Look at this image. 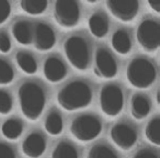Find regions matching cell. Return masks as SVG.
Masks as SVG:
<instances>
[{
  "label": "cell",
  "instance_id": "6da1fadb",
  "mask_svg": "<svg viewBox=\"0 0 160 158\" xmlns=\"http://www.w3.org/2000/svg\"><path fill=\"white\" fill-rule=\"evenodd\" d=\"M20 110L25 119L36 121L41 118L46 103V94L40 84L25 81L18 90Z\"/></svg>",
  "mask_w": 160,
  "mask_h": 158
},
{
  "label": "cell",
  "instance_id": "7a4b0ae2",
  "mask_svg": "<svg viewBox=\"0 0 160 158\" xmlns=\"http://www.w3.org/2000/svg\"><path fill=\"white\" fill-rule=\"evenodd\" d=\"M56 100L58 105L66 111L85 109L92 101L91 87L83 80H72L58 91Z\"/></svg>",
  "mask_w": 160,
  "mask_h": 158
},
{
  "label": "cell",
  "instance_id": "3957f363",
  "mask_svg": "<svg viewBox=\"0 0 160 158\" xmlns=\"http://www.w3.org/2000/svg\"><path fill=\"white\" fill-rule=\"evenodd\" d=\"M157 78V69L151 60L138 56L128 63L126 68V79L136 89H148Z\"/></svg>",
  "mask_w": 160,
  "mask_h": 158
},
{
  "label": "cell",
  "instance_id": "277c9868",
  "mask_svg": "<svg viewBox=\"0 0 160 158\" xmlns=\"http://www.w3.org/2000/svg\"><path fill=\"white\" fill-rule=\"evenodd\" d=\"M64 53L69 64L75 69L86 71L89 68L91 54L85 38L80 35L69 36L64 43Z\"/></svg>",
  "mask_w": 160,
  "mask_h": 158
},
{
  "label": "cell",
  "instance_id": "5b68a950",
  "mask_svg": "<svg viewBox=\"0 0 160 158\" xmlns=\"http://www.w3.org/2000/svg\"><path fill=\"white\" fill-rule=\"evenodd\" d=\"M69 132L76 140L88 143L96 140L101 134L102 123L100 119L94 114H80L71 121Z\"/></svg>",
  "mask_w": 160,
  "mask_h": 158
},
{
  "label": "cell",
  "instance_id": "8992f818",
  "mask_svg": "<svg viewBox=\"0 0 160 158\" xmlns=\"http://www.w3.org/2000/svg\"><path fill=\"white\" fill-rule=\"evenodd\" d=\"M99 104L101 112L108 118L118 116L124 107V94L122 88L115 84L103 86L99 94Z\"/></svg>",
  "mask_w": 160,
  "mask_h": 158
},
{
  "label": "cell",
  "instance_id": "52a82bcc",
  "mask_svg": "<svg viewBox=\"0 0 160 158\" xmlns=\"http://www.w3.org/2000/svg\"><path fill=\"white\" fill-rule=\"evenodd\" d=\"M136 40L146 53H155L160 46V24L151 18L144 19L136 30Z\"/></svg>",
  "mask_w": 160,
  "mask_h": 158
},
{
  "label": "cell",
  "instance_id": "ba28073f",
  "mask_svg": "<svg viewBox=\"0 0 160 158\" xmlns=\"http://www.w3.org/2000/svg\"><path fill=\"white\" fill-rule=\"evenodd\" d=\"M80 7L75 0H57L54 5V20L62 29H72L80 22Z\"/></svg>",
  "mask_w": 160,
  "mask_h": 158
},
{
  "label": "cell",
  "instance_id": "9c48e42d",
  "mask_svg": "<svg viewBox=\"0 0 160 158\" xmlns=\"http://www.w3.org/2000/svg\"><path fill=\"white\" fill-rule=\"evenodd\" d=\"M105 6L114 18L125 23L135 20L139 11L137 0H107Z\"/></svg>",
  "mask_w": 160,
  "mask_h": 158
},
{
  "label": "cell",
  "instance_id": "30bf717a",
  "mask_svg": "<svg viewBox=\"0 0 160 158\" xmlns=\"http://www.w3.org/2000/svg\"><path fill=\"white\" fill-rule=\"evenodd\" d=\"M93 73L97 77L103 79H112L118 75V63L105 47H99L96 51Z\"/></svg>",
  "mask_w": 160,
  "mask_h": 158
},
{
  "label": "cell",
  "instance_id": "8fae6325",
  "mask_svg": "<svg viewBox=\"0 0 160 158\" xmlns=\"http://www.w3.org/2000/svg\"><path fill=\"white\" fill-rule=\"evenodd\" d=\"M110 137L121 150H129L137 142V131L134 126L125 122L116 123L110 131Z\"/></svg>",
  "mask_w": 160,
  "mask_h": 158
},
{
  "label": "cell",
  "instance_id": "7c38bea8",
  "mask_svg": "<svg viewBox=\"0 0 160 158\" xmlns=\"http://www.w3.org/2000/svg\"><path fill=\"white\" fill-rule=\"evenodd\" d=\"M32 42L38 51L48 52L56 44V34L53 28L44 22L36 23L33 31Z\"/></svg>",
  "mask_w": 160,
  "mask_h": 158
},
{
  "label": "cell",
  "instance_id": "4fadbf2b",
  "mask_svg": "<svg viewBox=\"0 0 160 158\" xmlns=\"http://www.w3.org/2000/svg\"><path fill=\"white\" fill-rule=\"evenodd\" d=\"M45 149L46 140L42 133L36 131L30 133L21 145V150L28 158H40L44 155Z\"/></svg>",
  "mask_w": 160,
  "mask_h": 158
},
{
  "label": "cell",
  "instance_id": "5bb4252c",
  "mask_svg": "<svg viewBox=\"0 0 160 158\" xmlns=\"http://www.w3.org/2000/svg\"><path fill=\"white\" fill-rule=\"evenodd\" d=\"M43 74L49 83H60L66 77L67 68L58 56H49L45 59L43 65Z\"/></svg>",
  "mask_w": 160,
  "mask_h": 158
},
{
  "label": "cell",
  "instance_id": "9a60e30c",
  "mask_svg": "<svg viewBox=\"0 0 160 158\" xmlns=\"http://www.w3.org/2000/svg\"><path fill=\"white\" fill-rule=\"evenodd\" d=\"M151 104L149 99L144 94H135L131 100V114L134 119L140 121L149 115Z\"/></svg>",
  "mask_w": 160,
  "mask_h": 158
},
{
  "label": "cell",
  "instance_id": "2e32d148",
  "mask_svg": "<svg viewBox=\"0 0 160 158\" xmlns=\"http://www.w3.org/2000/svg\"><path fill=\"white\" fill-rule=\"evenodd\" d=\"M109 20L101 12H94L88 20V27L93 36L98 38H103L109 33Z\"/></svg>",
  "mask_w": 160,
  "mask_h": 158
},
{
  "label": "cell",
  "instance_id": "e0dca14e",
  "mask_svg": "<svg viewBox=\"0 0 160 158\" xmlns=\"http://www.w3.org/2000/svg\"><path fill=\"white\" fill-rule=\"evenodd\" d=\"M12 35H13L14 40L19 43L20 45L23 46H28V45L32 44V28L31 23L27 20H19L13 23L12 25Z\"/></svg>",
  "mask_w": 160,
  "mask_h": 158
},
{
  "label": "cell",
  "instance_id": "ac0fdd59",
  "mask_svg": "<svg viewBox=\"0 0 160 158\" xmlns=\"http://www.w3.org/2000/svg\"><path fill=\"white\" fill-rule=\"evenodd\" d=\"M113 49L121 55H127L132 51V40L129 33L124 29H118L113 33L111 38Z\"/></svg>",
  "mask_w": 160,
  "mask_h": 158
},
{
  "label": "cell",
  "instance_id": "d6986e66",
  "mask_svg": "<svg viewBox=\"0 0 160 158\" xmlns=\"http://www.w3.org/2000/svg\"><path fill=\"white\" fill-rule=\"evenodd\" d=\"M16 62L19 68L28 75H34L38 71V62L29 52H18L16 55Z\"/></svg>",
  "mask_w": 160,
  "mask_h": 158
},
{
  "label": "cell",
  "instance_id": "ffe728a7",
  "mask_svg": "<svg viewBox=\"0 0 160 158\" xmlns=\"http://www.w3.org/2000/svg\"><path fill=\"white\" fill-rule=\"evenodd\" d=\"M44 127L49 135H59L62 132V129H64V121H62V115L55 110L49 111L46 119H45Z\"/></svg>",
  "mask_w": 160,
  "mask_h": 158
},
{
  "label": "cell",
  "instance_id": "44dd1931",
  "mask_svg": "<svg viewBox=\"0 0 160 158\" xmlns=\"http://www.w3.org/2000/svg\"><path fill=\"white\" fill-rule=\"evenodd\" d=\"M23 132V124L20 120L12 118L7 120L1 126V133L3 137L9 140H16L21 136Z\"/></svg>",
  "mask_w": 160,
  "mask_h": 158
},
{
  "label": "cell",
  "instance_id": "7402d4cb",
  "mask_svg": "<svg viewBox=\"0 0 160 158\" xmlns=\"http://www.w3.org/2000/svg\"><path fill=\"white\" fill-rule=\"evenodd\" d=\"M21 10L30 16H41L46 11L48 7L47 0H21Z\"/></svg>",
  "mask_w": 160,
  "mask_h": 158
},
{
  "label": "cell",
  "instance_id": "603a6c76",
  "mask_svg": "<svg viewBox=\"0 0 160 158\" xmlns=\"http://www.w3.org/2000/svg\"><path fill=\"white\" fill-rule=\"evenodd\" d=\"M52 158H79L76 147L67 140L59 142L52 151Z\"/></svg>",
  "mask_w": 160,
  "mask_h": 158
},
{
  "label": "cell",
  "instance_id": "cb8c5ba5",
  "mask_svg": "<svg viewBox=\"0 0 160 158\" xmlns=\"http://www.w3.org/2000/svg\"><path fill=\"white\" fill-rule=\"evenodd\" d=\"M145 137L155 146L160 145V118H152L145 127Z\"/></svg>",
  "mask_w": 160,
  "mask_h": 158
},
{
  "label": "cell",
  "instance_id": "d4e9b609",
  "mask_svg": "<svg viewBox=\"0 0 160 158\" xmlns=\"http://www.w3.org/2000/svg\"><path fill=\"white\" fill-rule=\"evenodd\" d=\"M87 158H118V156L109 145L96 144L88 151Z\"/></svg>",
  "mask_w": 160,
  "mask_h": 158
},
{
  "label": "cell",
  "instance_id": "484cf974",
  "mask_svg": "<svg viewBox=\"0 0 160 158\" xmlns=\"http://www.w3.org/2000/svg\"><path fill=\"white\" fill-rule=\"evenodd\" d=\"M14 70L7 60L0 58V86H7L13 81Z\"/></svg>",
  "mask_w": 160,
  "mask_h": 158
},
{
  "label": "cell",
  "instance_id": "4316f807",
  "mask_svg": "<svg viewBox=\"0 0 160 158\" xmlns=\"http://www.w3.org/2000/svg\"><path fill=\"white\" fill-rule=\"evenodd\" d=\"M13 108V101L10 94L6 90L0 89V115H7Z\"/></svg>",
  "mask_w": 160,
  "mask_h": 158
},
{
  "label": "cell",
  "instance_id": "83f0119b",
  "mask_svg": "<svg viewBox=\"0 0 160 158\" xmlns=\"http://www.w3.org/2000/svg\"><path fill=\"white\" fill-rule=\"evenodd\" d=\"M11 13V5L7 0H0V25L9 19Z\"/></svg>",
  "mask_w": 160,
  "mask_h": 158
},
{
  "label": "cell",
  "instance_id": "f1b7e54d",
  "mask_svg": "<svg viewBox=\"0 0 160 158\" xmlns=\"http://www.w3.org/2000/svg\"><path fill=\"white\" fill-rule=\"evenodd\" d=\"M11 49V41L7 33L0 32V52L3 54L9 53Z\"/></svg>",
  "mask_w": 160,
  "mask_h": 158
},
{
  "label": "cell",
  "instance_id": "f546056e",
  "mask_svg": "<svg viewBox=\"0 0 160 158\" xmlns=\"http://www.w3.org/2000/svg\"><path fill=\"white\" fill-rule=\"evenodd\" d=\"M0 158H16V153L10 145L0 142Z\"/></svg>",
  "mask_w": 160,
  "mask_h": 158
},
{
  "label": "cell",
  "instance_id": "4dcf8cb0",
  "mask_svg": "<svg viewBox=\"0 0 160 158\" xmlns=\"http://www.w3.org/2000/svg\"><path fill=\"white\" fill-rule=\"evenodd\" d=\"M132 158H159L157 155V153L149 148H142L139 149L138 151H136L133 155Z\"/></svg>",
  "mask_w": 160,
  "mask_h": 158
},
{
  "label": "cell",
  "instance_id": "1f68e13d",
  "mask_svg": "<svg viewBox=\"0 0 160 158\" xmlns=\"http://www.w3.org/2000/svg\"><path fill=\"white\" fill-rule=\"evenodd\" d=\"M147 3H148L149 8H150L153 12H156V13H159L160 12V1H158V0L157 1H150V0H149Z\"/></svg>",
  "mask_w": 160,
  "mask_h": 158
},
{
  "label": "cell",
  "instance_id": "d6a6232c",
  "mask_svg": "<svg viewBox=\"0 0 160 158\" xmlns=\"http://www.w3.org/2000/svg\"><path fill=\"white\" fill-rule=\"evenodd\" d=\"M159 97H160L159 91H157V94H156V100H157V104H159V103H160V101H159Z\"/></svg>",
  "mask_w": 160,
  "mask_h": 158
}]
</instances>
